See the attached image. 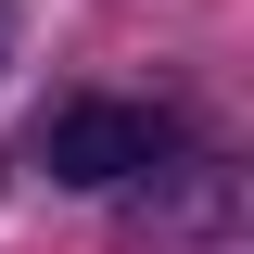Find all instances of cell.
Listing matches in <instances>:
<instances>
[{
	"mask_svg": "<svg viewBox=\"0 0 254 254\" xmlns=\"http://www.w3.org/2000/svg\"><path fill=\"white\" fill-rule=\"evenodd\" d=\"M153 153H165V127L140 115V102H64V115L38 127V165H51L64 190H127Z\"/></svg>",
	"mask_w": 254,
	"mask_h": 254,
	"instance_id": "obj_1",
	"label": "cell"
},
{
	"mask_svg": "<svg viewBox=\"0 0 254 254\" xmlns=\"http://www.w3.org/2000/svg\"><path fill=\"white\" fill-rule=\"evenodd\" d=\"M0 64H13V0H0Z\"/></svg>",
	"mask_w": 254,
	"mask_h": 254,
	"instance_id": "obj_2",
	"label": "cell"
}]
</instances>
